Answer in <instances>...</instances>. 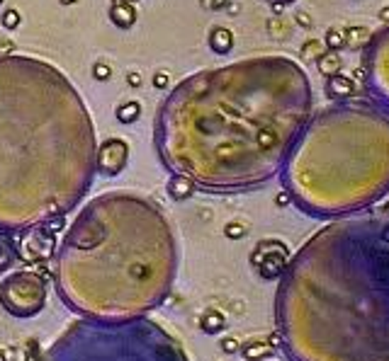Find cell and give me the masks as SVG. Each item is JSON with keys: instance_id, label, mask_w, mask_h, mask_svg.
<instances>
[{"instance_id": "obj_1", "label": "cell", "mask_w": 389, "mask_h": 361, "mask_svg": "<svg viewBox=\"0 0 389 361\" xmlns=\"http://www.w3.org/2000/svg\"><path fill=\"white\" fill-rule=\"evenodd\" d=\"M311 87L290 58L258 56L180 80L153 124L158 161L194 189L251 192L282 173L311 117Z\"/></svg>"}, {"instance_id": "obj_2", "label": "cell", "mask_w": 389, "mask_h": 361, "mask_svg": "<svg viewBox=\"0 0 389 361\" xmlns=\"http://www.w3.org/2000/svg\"><path fill=\"white\" fill-rule=\"evenodd\" d=\"M275 325L290 361H389V201L333 218L294 252Z\"/></svg>"}, {"instance_id": "obj_3", "label": "cell", "mask_w": 389, "mask_h": 361, "mask_svg": "<svg viewBox=\"0 0 389 361\" xmlns=\"http://www.w3.org/2000/svg\"><path fill=\"white\" fill-rule=\"evenodd\" d=\"M95 124L54 63L0 54V230L68 216L95 180Z\"/></svg>"}, {"instance_id": "obj_4", "label": "cell", "mask_w": 389, "mask_h": 361, "mask_svg": "<svg viewBox=\"0 0 389 361\" xmlns=\"http://www.w3.org/2000/svg\"><path fill=\"white\" fill-rule=\"evenodd\" d=\"M178 264V235L166 211L144 194L110 192L88 201L63 230L54 286L76 316L127 323L166 303Z\"/></svg>"}, {"instance_id": "obj_5", "label": "cell", "mask_w": 389, "mask_h": 361, "mask_svg": "<svg viewBox=\"0 0 389 361\" xmlns=\"http://www.w3.org/2000/svg\"><path fill=\"white\" fill-rule=\"evenodd\" d=\"M282 185L299 211L343 218L389 194V119L338 104L304 126L282 168Z\"/></svg>"}, {"instance_id": "obj_6", "label": "cell", "mask_w": 389, "mask_h": 361, "mask_svg": "<svg viewBox=\"0 0 389 361\" xmlns=\"http://www.w3.org/2000/svg\"><path fill=\"white\" fill-rule=\"evenodd\" d=\"M29 361H190L182 342L158 320L100 323L78 318Z\"/></svg>"}, {"instance_id": "obj_7", "label": "cell", "mask_w": 389, "mask_h": 361, "mask_svg": "<svg viewBox=\"0 0 389 361\" xmlns=\"http://www.w3.org/2000/svg\"><path fill=\"white\" fill-rule=\"evenodd\" d=\"M46 281L34 269H17L0 281V306L17 320L39 316L46 306Z\"/></svg>"}, {"instance_id": "obj_8", "label": "cell", "mask_w": 389, "mask_h": 361, "mask_svg": "<svg viewBox=\"0 0 389 361\" xmlns=\"http://www.w3.org/2000/svg\"><path fill=\"white\" fill-rule=\"evenodd\" d=\"M15 247L20 262L29 264V267H42L54 259L58 240L46 226H34L15 233Z\"/></svg>"}, {"instance_id": "obj_9", "label": "cell", "mask_w": 389, "mask_h": 361, "mask_svg": "<svg viewBox=\"0 0 389 361\" xmlns=\"http://www.w3.org/2000/svg\"><path fill=\"white\" fill-rule=\"evenodd\" d=\"M129 163V144L125 139H112L98 144V153H95V173L103 177H117L120 173H125Z\"/></svg>"}, {"instance_id": "obj_10", "label": "cell", "mask_w": 389, "mask_h": 361, "mask_svg": "<svg viewBox=\"0 0 389 361\" xmlns=\"http://www.w3.org/2000/svg\"><path fill=\"white\" fill-rule=\"evenodd\" d=\"M110 22L117 29H129L137 22V10H134L132 3H115L110 8Z\"/></svg>"}, {"instance_id": "obj_11", "label": "cell", "mask_w": 389, "mask_h": 361, "mask_svg": "<svg viewBox=\"0 0 389 361\" xmlns=\"http://www.w3.org/2000/svg\"><path fill=\"white\" fill-rule=\"evenodd\" d=\"M207 44H209V49L214 51V54H229V51L234 49V34H232V29H227V27H214L209 32V37H207Z\"/></svg>"}, {"instance_id": "obj_12", "label": "cell", "mask_w": 389, "mask_h": 361, "mask_svg": "<svg viewBox=\"0 0 389 361\" xmlns=\"http://www.w3.org/2000/svg\"><path fill=\"white\" fill-rule=\"evenodd\" d=\"M17 259L15 233H3L0 230V271H8Z\"/></svg>"}, {"instance_id": "obj_13", "label": "cell", "mask_w": 389, "mask_h": 361, "mask_svg": "<svg viewBox=\"0 0 389 361\" xmlns=\"http://www.w3.org/2000/svg\"><path fill=\"white\" fill-rule=\"evenodd\" d=\"M166 192H168V197L173 199V201H182V199H187L194 192V185H192L190 180H187V177H182V175H170L168 185H166Z\"/></svg>"}, {"instance_id": "obj_14", "label": "cell", "mask_w": 389, "mask_h": 361, "mask_svg": "<svg viewBox=\"0 0 389 361\" xmlns=\"http://www.w3.org/2000/svg\"><path fill=\"white\" fill-rule=\"evenodd\" d=\"M353 80L351 78H346V75H341V73H336L328 78L326 82V92H328V97H348V95L353 92Z\"/></svg>"}, {"instance_id": "obj_15", "label": "cell", "mask_w": 389, "mask_h": 361, "mask_svg": "<svg viewBox=\"0 0 389 361\" xmlns=\"http://www.w3.org/2000/svg\"><path fill=\"white\" fill-rule=\"evenodd\" d=\"M115 117L120 124H125V126H129V124L139 122L141 119V104L137 102V99H129V102H122L120 107L115 109Z\"/></svg>"}, {"instance_id": "obj_16", "label": "cell", "mask_w": 389, "mask_h": 361, "mask_svg": "<svg viewBox=\"0 0 389 361\" xmlns=\"http://www.w3.org/2000/svg\"><path fill=\"white\" fill-rule=\"evenodd\" d=\"M316 68L331 78V75H336L341 70V56L336 54V51H323V54L316 58Z\"/></svg>"}, {"instance_id": "obj_17", "label": "cell", "mask_w": 389, "mask_h": 361, "mask_svg": "<svg viewBox=\"0 0 389 361\" xmlns=\"http://www.w3.org/2000/svg\"><path fill=\"white\" fill-rule=\"evenodd\" d=\"M323 46H326V51H336V54H338V51L346 46V37H343V32H341L338 27L326 29V34H323Z\"/></svg>"}, {"instance_id": "obj_18", "label": "cell", "mask_w": 389, "mask_h": 361, "mask_svg": "<svg viewBox=\"0 0 389 361\" xmlns=\"http://www.w3.org/2000/svg\"><path fill=\"white\" fill-rule=\"evenodd\" d=\"M222 328H224V318L219 316V313H214V311L204 313V318H202V330H204V333L214 335V333H219Z\"/></svg>"}, {"instance_id": "obj_19", "label": "cell", "mask_w": 389, "mask_h": 361, "mask_svg": "<svg viewBox=\"0 0 389 361\" xmlns=\"http://www.w3.org/2000/svg\"><path fill=\"white\" fill-rule=\"evenodd\" d=\"M343 37H346V44L358 46V44H363V41L370 39V32L365 27H351V29H346V32H343Z\"/></svg>"}, {"instance_id": "obj_20", "label": "cell", "mask_w": 389, "mask_h": 361, "mask_svg": "<svg viewBox=\"0 0 389 361\" xmlns=\"http://www.w3.org/2000/svg\"><path fill=\"white\" fill-rule=\"evenodd\" d=\"M20 22H22V15L17 13L15 8H8V10L3 13V17H0V25H3L5 29H10V32L20 27Z\"/></svg>"}, {"instance_id": "obj_21", "label": "cell", "mask_w": 389, "mask_h": 361, "mask_svg": "<svg viewBox=\"0 0 389 361\" xmlns=\"http://www.w3.org/2000/svg\"><path fill=\"white\" fill-rule=\"evenodd\" d=\"M323 54V44L319 39H309L302 44V56L304 58H319Z\"/></svg>"}, {"instance_id": "obj_22", "label": "cell", "mask_w": 389, "mask_h": 361, "mask_svg": "<svg viewBox=\"0 0 389 361\" xmlns=\"http://www.w3.org/2000/svg\"><path fill=\"white\" fill-rule=\"evenodd\" d=\"M93 75H95V80L105 82V80H110V78H112V68H110L105 61H98L95 66H93Z\"/></svg>"}, {"instance_id": "obj_23", "label": "cell", "mask_w": 389, "mask_h": 361, "mask_svg": "<svg viewBox=\"0 0 389 361\" xmlns=\"http://www.w3.org/2000/svg\"><path fill=\"white\" fill-rule=\"evenodd\" d=\"M153 87H158V90H166V87H168V73L158 70V73L153 75Z\"/></svg>"}, {"instance_id": "obj_24", "label": "cell", "mask_w": 389, "mask_h": 361, "mask_svg": "<svg viewBox=\"0 0 389 361\" xmlns=\"http://www.w3.org/2000/svg\"><path fill=\"white\" fill-rule=\"evenodd\" d=\"M202 3V8H209V10H222L229 5V0H199Z\"/></svg>"}, {"instance_id": "obj_25", "label": "cell", "mask_w": 389, "mask_h": 361, "mask_svg": "<svg viewBox=\"0 0 389 361\" xmlns=\"http://www.w3.org/2000/svg\"><path fill=\"white\" fill-rule=\"evenodd\" d=\"M127 82H129L132 87H139V85H141V73H137V70H132V73L127 75Z\"/></svg>"}, {"instance_id": "obj_26", "label": "cell", "mask_w": 389, "mask_h": 361, "mask_svg": "<svg viewBox=\"0 0 389 361\" xmlns=\"http://www.w3.org/2000/svg\"><path fill=\"white\" fill-rule=\"evenodd\" d=\"M297 22H299L302 27H311V20H309V17H306L304 13H299V15H297Z\"/></svg>"}, {"instance_id": "obj_27", "label": "cell", "mask_w": 389, "mask_h": 361, "mask_svg": "<svg viewBox=\"0 0 389 361\" xmlns=\"http://www.w3.org/2000/svg\"><path fill=\"white\" fill-rule=\"evenodd\" d=\"M380 17H382V20H389V8H385V10H382V13H380Z\"/></svg>"}, {"instance_id": "obj_28", "label": "cell", "mask_w": 389, "mask_h": 361, "mask_svg": "<svg viewBox=\"0 0 389 361\" xmlns=\"http://www.w3.org/2000/svg\"><path fill=\"white\" fill-rule=\"evenodd\" d=\"M0 361H8V357H5V349L0 347Z\"/></svg>"}, {"instance_id": "obj_29", "label": "cell", "mask_w": 389, "mask_h": 361, "mask_svg": "<svg viewBox=\"0 0 389 361\" xmlns=\"http://www.w3.org/2000/svg\"><path fill=\"white\" fill-rule=\"evenodd\" d=\"M270 3H278V5H285V3H292V0H270Z\"/></svg>"}, {"instance_id": "obj_30", "label": "cell", "mask_w": 389, "mask_h": 361, "mask_svg": "<svg viewBox=\"0 0 389 361\" xmlns=\"http://www.w3.org/2000/svg\"><path fill=\"white\" fill-rule=\"evenodd\" d=\"M71 3H76V0H61V5H71Z\"/></svg>"}, {"instance_id": "obj_31", "label": "cell", "mask_w": 389, "mask_h": 361, "mask_svg": "<svg viewBox=\"0 0 389 361\" xmlns=\"http://www.w3.org/2000/svg\"><path fill=\"white\" fill-rule=\"evenodd\" d=\"M125 3H134V0H125Z\"/></svg>"}, {"instance_id": "obj_32", "label": "cell", "mask_w": 389, "mask_h": 361, "mask_svg": "<svg viewBox=\"0 0 389 361\" xmlns=\"http://www.w3.org/2000/svg\"><path fill=\"white\" fill-rule=\"evenodd\" d=\"M0 5H3V0H0Z\"/></svg>"}, {"instance_id": "obj_33", "label": "cell", "mask_w": 389, "mask_h": 361, "mask_svg": "<svg viewBox=\"0 0 389 361\" xmlns=\"http://www.w3.org/2000/svg\"><path fill=\"white\" fill-rule=\"evenodd\" d=\"M263 361H265V359H263Z\"/></svg>"}]
</instances>
